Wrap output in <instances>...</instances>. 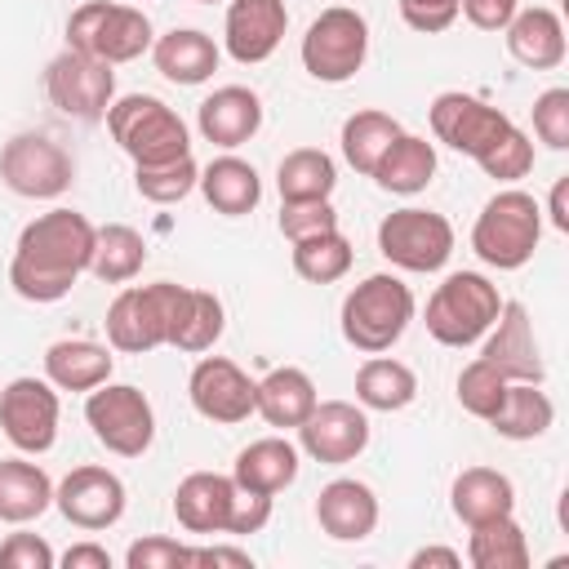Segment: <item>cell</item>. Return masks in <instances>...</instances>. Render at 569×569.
<instances>
[{
  "instance_id": "cell-1",
  "label": "cell",
  "mask_w": 569,
  "mask_h": 569,
  "mask_svg": "<svg viewBox=\"0 0 569 569\" xmlns=\"http://www.w3.org/2000/svg\"><path fill=\"white\" fill-rule=\"evenodd\" d=\"M93 222L76 209H49L18 231L9 284L27 302H58L76 289L93 258Z\"/></svg>"
},
{
  "instance_id": "cell-2",
  "label": "cell",
  "mask_w": 569,
  "mask_h": 569,
  "mask_svg": "<svg viewBox=\"0 0 569 569\" xmlns=\"http://www.w3.org/2000/svg\"><path fill=\"white\" fill-rule=\"evenodd\" d=\"M413 320V289L391 276V271H378V276H365L347 298H342V311H338V325H342V338L365 351V356H378V351H391L405 329Z\"/></svg>"
},
{
  "instance_id": "cell-3",
  "label": "cell",
  "mask_w": 569,
  "mask_h": 569,
  "mask_svg": "<svg viewBox=\"0 0 569 569\" xmlns=\"http://www.w3.org/2000/svg\"><path fill=\"white\" fill-rule=\"evenodd\" d=\"M538 240H542V209L520 187H502L498 196H489L471 227V249L493 271H520L533 258Z\"/></svg>"
},
{
  "instance_id": "cell-4",
  "label": "cell",
  "mask_w": 569,
  "mask_h": 569,
  "mask_svg": "<svg viewBox=\"0 0 569 569\" xmlns=\"http://www.w3.org/2000/svg\"><path fill=\"white\" fill-rule=\"evenodd\" d=\"M502 311V293L489 276L480 271H453L436 284V293L427 298V333L440 347H471L489 333V325Z\"/></svg>"
},
{
  "instance_id": "cell-5",
  "label": "cell",
  "mask_w": 569,
  "mask_h": 569,
  "mask_svg": "<svg viewBox=\"0 0 569 569\" xmlns=\"http://www.w3.org/2000/svg\"><path fill=\"white\" fill-rule=\"evenodd\" d=\"M107 129L133 164H164V160L191 156V138H187L182 116L151 93L116 98L107 107Z\"/></svg>"
},
{
  "instance_id": "cell-6",
  "label": "cell",
  "mask_w": 569,
  "mask_h": 569,
  "mask_svg": "<svg viewBox=\"0 0 569 569\" xmlns=\"http://www.w3.org/2000/svg\"><path fill=\"white\" fill-rule=\"evenodd\" d=\"M151 18L138 4H116V0H84L67 18V49H80L107 67L133 62L151 49Z\"/></svg>"
},
{
  "instance_id": "cell-7",
  "label": "cell",
  "mask_w": 569,
  "mask_h": 569,
  "mask_svg": "<svg viewBox=\"0 0 569 569\" xmlns=\"http://www.w3.org/2000/svg\"><path fill=\"white\" fill-rule=\"evenodd\" d=\"M178 298H182V284L173 280H156V284H129L111 298L107 307V342L116 351H129V356H142V351H156V347H169V333H173V316H178Z\"/></svg>"
},
{
  "instance_id": "cell-8",
  "label": "cell",
  "mask_w": 569,
  "mask_h": 569,
  "mask_svg": "<svg viewBox=\"0 0 569 569\" xmlns=\"http://www.w3.org/2000/svg\"><path fill=\"white\" fill-rule=\"evenodd\" d=\"M298 53H302V67H307L311 80L342 84L369 58V22L351 4H329L311 18Z\"/></svg>"
},
{
  "instance_id": "cell-9",
  "label": "cell",
  "mask_w": 569,
  "mask_h": 569,
  "mask_svg": "<svg viewBox=\"0 0 569 569\" xmlns=\"http://www.w3.org/2000/svg\"><path fill=\"white\" fill-rule=\"evenodd\" d=\"M84 422L93 427V440L116 458H142L156 440V413L151 400L133 382H102L84 391Z\"/></svg>"
},
{
  "instance_id": "cell-10",
  "label": "cell",
  "mask_w": 569,
  "mask_h": 569,
  "mask_svg": "<svg viewBox=\"0 0 569 569\" xmlns=\"http://www.w3.org/2000/svg\"><path fill=\"white\" fill-rule=\"evenodd\" d=\"M378 253L400 267V271H413V276H431L449 262L453 253V227L445 213L436 209H418V204H405L396 213H387L378 222Z\"/></svg>"
},
{
  "instance_id": "cell-11",
  "label": "cell",
  "mask_w": 569,
  "mask_h": 569,
  "mask_svg": "<svg viewBox=\"0 0 569 569\" xmlns=\"http://www.w3.org/2000/svg\"><path fill=\"white\" fill-rule=\"evenodd\" d=\"M44 93L49 102L71 120H107V107L116 102V71L80 49H62L44 67Z\"/></svg>"
},
{
  "instance_id": "cell-12",
  "label": "cell",
  "mask_w": 569,
  "mask_h": 569,
  "mask_svg": "<svg viewBox=\"0 0 569 569\" xmlns=\"http://www.w3.org/2000/svg\"><path fill=\"white\" fill-rule=\"evenodd\" d=\"M427 116H431L436 142H445V147H453L458 156H471V160L489 156V151L511 133V116H507V111H498V107H489L485 98L462 93V89L436 93V102H431Z\"/></svg>"
},
{
  "instance_id": "cell-13",
  "label": "cell",
  "mask_w": 569,
  "mask_h": 569,
  "mask_svg": "<svg viewBox=\"0 0 569 569\" xmlns=\"http://www.w3.org/2000/svg\"><path fill=\"white\" fill-rule=\"evenodd\" d=\"M71 178V156L44 133H13L0 151V182L22 200H58Z\"/></svg>"
},
{
  "instance_id": "cell-14",
  "label": "cell",
  "mask_w": 569,
  "mask_h": 569,
  "mask_svg": "<svg viewBox=\"0 0 569 569\" xmlns=\"http://www.w3.org/2000/svg\"><path fill=\"white\" fill-rule=\"evenodd\" d=\"M0 431L18 453H49L58 440V387L49 378H13L0 391Z\"/></svg>"
},
{
  "instance_id": "cell-15",
  "label": "cell",
  "mask_w": 569,
  "mask_h": 569,
  "mask_svg": "<svg viewBox=\"0 0 569 569\" xmlns=\"http://www.w3.org/2000/svg\"><path fill=\"white\" fill-rule=\"evenodd\" d=\"M187 396H191V409L218 427H236L253 413L258 405V382L227 356H204L196 360L191 378H187Z\"/></svg>"
},
{
  "instance_id": "cell-16",
  "label": "cell",
  "mask_w": 569,
  "mask_h": 569,
  "mask_svg": "<svg viewBox=\"0 0 569 569\" xmlns=\"http://www.w3.org/2000/svg\"><path fill=\"white\" fill-rule=\"evenodd\" d=\"M298 445L325 467L356 462L369 449V418L351 400H316V409L298 427Z\"/></svg>"
},
{
  "instance_id": "cell-17",
  "label": "cell",
  "mask_w": 569,
  "mask_h": 569,
  "mask_svg": "<svg viewBox=\"0 0 569 569\" xmlns=\"http://www.w3.org/2000/svg\"><path fill=\"white\" fill-rule=\"evenodd\" d=\"M124 480L107 467H71L58 485H53V507L76 525V529H111L124 516Z\"/></svg>"
},
{
  "instance_id": "cell-18",
  "label": "cell",
  "mask_w": 569,
  "mask_h": 569,
  "mask_svg": "<svg viewBox=\"0 0 569 569\" xmlns=\"http://www.w3.org/2000/svg\"><path fill=\"white\" fill-rule=\"evenodd\" d=\"M480 360H489L507 382H542L547 365L533 338V320L525 311V302H502L498 320L489 325V333L480 338Z\"/></svg>"
},
{
  "instance_id": "cell-19",
  "label": "cell",
  "mask_w": 569,
  "mask_h": 569,
  "mask_svg": "<svg viewBox=\"0 0 569 569\" xmlns=\"http://www.w3.org/2000/svg\"><path fill=\"white\" fill-rule=\"evenodd\" d=\"M284 27H289L284 0H231L222 22V44L240 67H258L280 49Z\"/></svg>"
},
{
  "instance_id": "cell-20",
  "label": "cell",
  "mask_w": 569,
  "mask_h": 569,
  "mask_svg": "<svg viewBox=\"0 0 569 569\" xmlns=\"http://www.w3.org/2000/svg\"><path fill=\"white\" fill-rule=\"evenodd\" d=\"M196 124H200L204 142L231 151L262 129V98L244 84H222L196 107Z\"/></svg>"
},
{
  "instance_id": "cell-21",
  "label": "cell",
  "mask_w": 569,
  "mask_h": 569,
  "mask_svg": "<svg viewBox=\"0 0 569 569\" xmlns=\"http://www.w3.org/2000/svg\"><path fill=\"white\" fill-rule=\"evenodd\" d=\"M316 520L333 542H365L378 529V493L365 480H329L316 498Z\"/></svg>"
},
{
  "instance_id": "cell-22",
  "label": "cell",
  "mask_w": 569,
  "mask_h": 569,
  "mask_svg": "<svg viewBox=\"0 0 569 569\" xmlns=\"http://www.w3.org/2000/svg\"><path fill=\"white\" fill-rule=\"evenodd\" d=\"M507 53L529 67V71H556L565 62V22L556 9L547 4H529V9H516V18L507 22Z\"/></svg>"
},
{
  "instance_id": "cell-23",
  "label": "cell",
  "mask_w": 569,
  "mask_h": 569,
  "mask_svg": "<svg viewBox=\"0 0 569 569\" xmlns=\"http://www.w3.org/2000/svg\"><path fill=\"white\" fill-rule=\"evenodd\" d=\"M236 502V480L222 471H191L173 489V516L187 533H227Z\"/></svg>"
},
{
  "instance_id": "cell-24",
  "label": "cell",
  "mask_w": 569,
  "mask_h": 569,
  "mask_svg": "<svg viewBox=\"0 0 569 569\" xmlns=\"http://www.w3.org/2000/svg\"><path fill=\"white\" fill-rule=\"evenodd\" d=\"M218 58H222V49L213 44V36H204L196 27H173L169 36L151 40V62L173 84H204L218 71Z\"/></svg>"
},
{
  "instance_id": "cell-25",
  "label": "cell",
  "mask_w": 569,
  "mask_h": 569,
  "mask_svg": "<svg viewBox=\"0 0 569 569\" xmlns=\"http://www.w3.org/2000/svg\"><path fill=\"white\" fill-rule=\"evenodd\" d=\"M200 196L209 200V209L213 213H222V218H244V213H253L258 209V200H262V178H258V169L249 164V160H240V156H218V160H209L204 169H200Z\"/></svg>"
},
{
  "instance_id": "cell-26",
  "label": "cell",
  "mask_w": 569,
  "mask_h": 569,
  "mask_svg": "<svg viewBox=\"0 0 569 569\" xmlns=\"http://www.w3.org/2000/svg\"><path fill=\"white\" fill-rule=\"evenodd\" d=\"M316 382H311V373L307 369H298V365H280V369H271L267 378H258V405H253V413H262V422L267 427H280V431H298L302 427V418L316 409Z\"/></svg>"
},
{
  "instance_id": "cell-27",
  "label": "cell",
  "mask_w": 569,
  "mask_h": 569,
  "mask_svg": "<svg viewBox=\"0 0 569 569\" xmlns=\"http://www.w3.org/2000/svg\"><path fill=\"white\" fill-rule=\"evenodd\" d=\"M449 507H453V516L471 529V525L511 516V511H516V485H511L502 471H493V467H467V471L453 476Z\"/></svg>"
},
{
  "instance_id": "cell-28",
  "label": "cell",
  "mask_w": 569,
  "mask_h": 569,
  "mask_svg": "<svg viewBox=\"0 0 569 569\" xmlns=\"http://www.w3.org/2000/svg\"><path fill=\"white\" fill-rule=\"evenodd\" d=\"M231 480L240 489H253V493L276 498L280 489H289L298 480V449L284 436H262V440H253V445H244L236 453Z\"/></svg>"
},
{
  "instance_id": "cell-29",
  "label": "cell",
  "mask_w": 569,
  "mask_h": 569,
  "mask_svg": "<svg viewBox=\"0 0 569 569\" xmlns=\"http://www.w3.org/2000/svg\"><path fill=\"white\" fill-rule=\"evenodd\" d=\"M53 507V480L40 462L27 458H0V520L4 525H31Z\"/></svg>"
},
{
  "instance_id": "cell-30",
  "label": "cell",
  "mask_w": 569,
  "mask_h": 569,
  "mask_svg": "<svg viewBox=\"0 0 569 569\" xmlns=\"http://www.w3.org/2000/svg\"><path fill=\"white\" fill-rule=\"evenodd\" d=\"M111 351L89 338H58L44 351V378L58 391H93L111 378Z\"/></svg>"
},
{
  "instance_id": "cell-31",
  "label": "cell",
  "mask_w": 569,
  "mask_h": 569,
  "mask_svg": "<svg viewBox=\"0 0 569 569\" xmlns=\"http://www.w3.org/2000/svg\"><path fill=\"white\" fill-rule=\"evenodd\" d=\"M382 191H391V196H418L431 178H436V147L427 142V138H418V133H400L387 151H382V160L373 164V173H369Z\"/></svg>"
},
{
  "instance_id": "cell-32",
  "label": "cell",
  "mask_w": 569,
  "mask_h": 569,
  "mask_svg": "<svg viewBox=\"0 0 569 569\" xmlns=\"http://www.w3.org/2000/svg\"><path fill=\"white\" fill-rule=\"evenodd\" d=\"M418 396V378L405 360H391V356H369L360 369H356V400L360 409H373V413H400L409 409Z\"/></svg>"
},
{
  "instance_id": "cell-33",
  "label": "cell",
  "mask_w": 569,
  "mask_h": 569,
  "mask_svg": "<svg viewBox=\"0 0 569 569\" xmlns=\"http://www.w3.org/2000/svg\"><path fill=\"white\" fill-rule=\"evenodd\" d=\"M551 422H556V405L542 391V382H507V396L489 418V427L502 440H538L547 436Z\"/></svg>"
},
{
  "instance_id": "cell-34",
  "label": "cell",
  "mask_w": 569,
  "mask_h": 569,
  "mask_svg": "<svg viewBox=\"0 0 569 569\" xmlns=\"http://www.w3.org/2000/svg\"><path fill=\"white\" fill-rule=\"evenodd\" d=\"M222 325H227V316H222V298L209 293V289H191V284H182L169 347H178V351H187V356H200V351H209V347L222 338Z\"/></svg>"
},
{
  "instance_id": "cell-35",
  "label": "cell",
  "mask_w": 569,
  "mask_h": 569,
  "mask_svg": "<svg viewBox=\"0 0 569 569\" xmlns=\"http://www.w3.org/2000/svg\"><path fill=\"white\" fill-rule=\"evenodd\" d=\"M405 129H400V120L396 116H387V111H378V107H365V111H356V116H347L342 120V160L356 169V173H373V164L382 160V151L400 138Z\"/></svg>"
},
{
  "instance_id": "cell-36",
  "label": "cell",
  "mask_w": 569,
  "mask_h": 569,
  "mask_svg": "<svg viewBox=\"0 0 569 569\" xmlns=\"http://www.w3.org/2000/svg\"><path fill=\"white\" fill-rule=\"evenodd\" d=\"M147 262V240L129 227V222H107L93 231V258H89V271L102 280V284H124L142 271Z\"/></svg>"
},
{
  "instance_id": "cell-37",
  "label": "cell",
  "mask_w": 569,
  "mask_h": 569,
  "mask_svg": "<svg viewBox=\"0 0 569 569\" xmlns=\"http://www.w3.org/2000/svg\"><path fill=\"white\" fill-rule=\"evenodd\" d=\"M467 560L476 569H529V538L516 525V516H498V520L471 525Z\"/></svg>"
},
{
  "instance_id": "cell-38",
  "label": "cell",
  "mask_w": 569,
  "mask_h": 569,
  "mask_svg": "<svg viewBox=\"0 0 569 569\" xmlns=\"http://www.w3.org/2000/svg\"><path fill=\"white\" fill-rule=\"evenodd\" d=\"M280 200H329L338 187V169L320 147H298L276 164Z\"/></svg>"
},
{
  "instance_id": "cell-39",
  "label": "cell",
  "mask_w": 569,
  "mask_h": 569,
  "mask_svg": "<svg viewBox=\"0 0 569 569\" xmlns=\"http://www.w3.org/2000/svg\"><path fill=\"white\" fill-rule=\"evenodd\" d=\"M351 240L333 227V231H320V236H307V240H293V271L307 280V284H333L351 271Z\"/></svg>"
},
{
  "instance_id": "cell-40",
  "label": "cell",
  "mask_w": 569,
  "mask_h": 569,
  "mask_svg": "<svg viewBox=\"0 0 569 569\" xmlns=\"http://www.w3.org/2000/svg\"><path fill=\"white\" fill-rule=\"evenodd\" d=\"M196 182H200V164L191 156H178L164 164H133V187L151 204H178L196 191Z\"/></svg>"
},
{
  "instance_id": "cell-41",
  "label": "cell",
  "mask_w": 569,
  "mask_h": 569,
  "mask_svg": "<svg viewBox=\"0 0 569 569\" xmlns=\"http://www.w3.org/2000/svg\"><path fill=\"white\" fill-rule=\"evenodd\" d=\"M458 405L471 413V418H480V422H489L493 413H498V405H502V396H507V378L489 365V360H471V365H462V373H458Z\"/></svg>"
},
{
  "instance_id": "cell-42",
  "label": "cell",
  "mask_w": 569,
  "mask_h": 569,
  "mask_svg": "<svg viewBox=\"0 0 569 569\" xmlns=\"http://www.w3.org/2000/svg\"><path fill=\"white\" fill-rule=\"evenodd\" d=\"M480 169H485V178H493V182H520V178H529V169H533V142H529V133L525 129H516L511 124V133L489 151V156H480L476 160Z\"/></svg>"
},
{
  "instance_id": "cell-43",
  "label": "cell",
  "mask_w": 569,
  "mask_h": 569,
  "mask_svg": "<svg viewBox=\"0 0 569 569\" xmlns=\"http://www.w3.org/2000/svg\"><path fill=\"white\" fill-rule=\"evenodd\" d=\"M276 227H280V236L293 244V240L333 231V227H338V209H333L329 200H280V218H276Z\"/></svg>"
},
{
  "instance_id": "cell-44",
  "label": "cell",
  "mask_w": 569,
  "mask_h": 569,
  "mask_svg": "<svg viewBox=\"0 0 569 569\" xmlns=\"http://www.w3.org/2000/svg\"><path fill=\"white\" fill-rule=\"evenodd\" d=\"M533 133L551 151H569V89L565 84L533 98Z\"/></svg>"
},
{
  "instance_id": "cell-45",
  "label": "cell",
  "mask_w": 569,
  "mask_h": 569,
  "mask_svg": "<svg viewBox=\"0 0 569 569\" xmlns=\"http://www.w3.org/2000/svg\"><path fill=\"white\" fill-rule=\"evenodd\" d=\"M187 560H191V547L164 533H147L124 551V569H187Z\"/></svg>"
},
{
  "instance_id": "cell-46",
  "label": "cell",
  "mask_w": 569,
  "mask_h": 569,
  "mask_svg": "<svg viewBox=\"0 0 569 569\" xmlns=\"http://www.w3.org/2000/svg\"><path fill=\"white\" fill-rule=\"evenodd\" d=\"M58 556L40 533H9L0 542V569H53Z\"/></svg>"
},
{
  "instance_id": "cell-47",
  "label": "cell",
  "mask_w": 569,
  "mask_h": 569,
  "mask_svg": "<svg viewBox=\"0 0 569 569\" xmlns=\"http://www.w3.org/2000/svg\"><path fill=\"white\" fill-rule=\"evenodd\" d=\"M400 18H405V27H413L422 36H440L453 27L458 0H400Z\"/></svg>"
},
{
  "instance_id": "cell-48",
  "label": "cell",
  "mask_w": 569,
  "mask_h": 569,
  "mask_svg": "<svg viewBox=\"0 0 569 569\" xmlns=\"http://www.w3.org/2000/svg\"><path fill=\"white\" fill-rule=\"evenodd\" d=\"M271 520V498L267 493H253V489H240L236 485V502H231V520H227V533L231 538H244V533H262Z\"/></svg>"
},
{
  "instance_id": "cell-49",
  "label": "cell",
  "mask_w": 569,
  "mask_h": 569,
  "mask_svg": "<svg viewBox=\"0 0 569 569\" xmlns=\"http://www.w3.org/2000/svg\"><path fill=\"white\" fill-rule=\"evenodd\" d=\"M520 0H458V13L476 27V31H507V22L516 18Z\"/></svg>"
},
{
  "instance_id": "cell-50",
  "label": "cell",
  "mask_w": 569,
  "mask_h": 569,
  "mask_svg": "<svg viewBox=\"0 0 569 569\" xmlns=\"http://www.w3.org/2000/svg\"><path fill=\"white\" fill-rule=\"evenodd\" d=\"M196 565H231V569H253V556L244 551V547H191V560H187V569H196Z\"/></svg>"
},
{
  "instance_id": "cell-51",
  "label": "cell",
  "mask_w": 569,
  "mask_h": 569,
  "mask_svg": "<svg viewBox=\"0 0 569 569\" xmlns=\"http://www.w3.org/2000/svg\"><path fill=\"white\" fill-rule=\"evenodd\" d=\"M62 569H111V551L98 542H76L62 551Z\"/></svg>"
},
{
  "instance_id": "cell-52",
  "label": "cell",
  "mask_w": 569,
  "mask_h": 569,
  "mask_svg": "<svg viewBox=\"0 0 569 569\" xmlns=\"http://www.w3.org/2000/svg\"><path fill=\"white\" fill-rule=\"evenodd\" d=\"M458 565H462V556L453 547H422L409 556V569H458Z\"/></svg>"
},
{
  "instance_id": "cell-53",
  "label": "cell",
  "mask_w": 569,
  "mask_h": 569,
  "mask_svg": "<svg viewBox=\"0 0 569 569\" xmlns=\"http://www.w3.org/2000/svg\"><path fill=\"white\" fill-rule=\"evenodd\" d=\"M565 196H569V178H556V187H551V204H547L556 231H569V204H565Z\"/></svg>"
},
{
  "instance_id": "cell-54",
  "label": "cell",
  "mask_w": 569,
  "mask_h": 569,
  "mask_svg": "<svg viewBox=\"0 0 569 569\" xmlns=\"http://www.w3.org/2000/svg\"><path fill=\"white\" fill-rule=\"evenodd\" d=\"M196 4H218V0H196Z\"/></svg>"
}]
</instances>
